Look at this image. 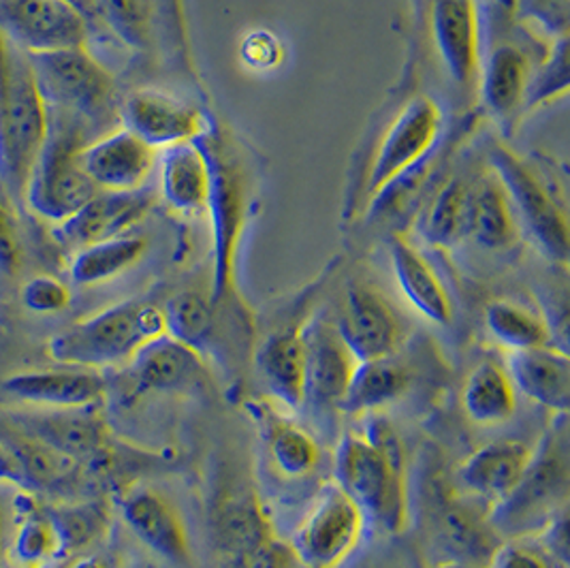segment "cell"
Segmentation results:
<instances>
[{
    "label": "cell",
    "instance_id": "cell-1",
    "mask_svg": "<svg viewBox=\"0 0 570 568\" xmlns=\"http://www.w3.org/2000/svg\"><path fill=\"white\" fill-rule=\"evenodd\" d=\"M336 483L379 528L406 530L411 519L409 462L387 419L370 414L363 432L344 437L336 451Z\"/></svg>",
    "mask_w": 570,
    "mask_h": 568
},
{
    "label": "cell",
    "instance_id": "cell-2",
    "mask_svg": "<svg viewBox=\"0 0 570 568\" xmlns=\"http://www.w3.org/2000/svg\"><path fill=\"white\" fill-rule=\"evenodd\" d=\"M50 130L30 56L0 32V195L24 207L28 180Z\"/></svg>",
    "mask_w": 570,
    "mask_h": 568
},
{
    "label": "cell",
    "instance_id": "cell-3",
    "mask_svg": "<svg viewBox=\"0 0 570 568\" xmlns=\"http://www.w3.org/2000/svg\"><path fill=\"white\" fill-rule=\"evenodd\" d=\"M569 490V413L556 414L518 488L490 509V526L504 539L532 537L567 511Z\"/></svg>",
    "mask_w": 570,
    "mask_h": 568
},
{
    "label": "cell",
    "instance_id": "cell-4",
    "mask_svg": "<svg viewBox=\"0 0 570 568\" xmlns=\"http://www.w3.org/2000/svg\"><path fill=\"white\" fill-rule=\"evenodd\" d=\"M167 334L165 312L148 302H122L69 325L48 342L58 365L104 370L127 365L153 337Z\"/></svg>",
    "mask_w": 570,
    "mask_h": 568
},
{
    "label": "cell",
    "instance_id": "cell-5",
    "mask_svg": "<svg viewBox=\"0 0 570 568\" xmlns=\"http://www.w3.org/2000/svg\"><path fill=\"white\" fill-rule=\"evenodd\" d=\"M90 133L76 118L50 111V130L32 167L24 199L32 214L60 225L99 193L79 160L83 146L92 141Z\"/></svg>",
    "mask_w": 570,
    "mask_h": 568
},
{
    "label": "cell",
    "instance_id": "cell-6",
    "mask_svg": "<svg viewBox=\"0 0 570 568\" xmlns=\"http://www.w3.org/2000/svg\"><path fill=\"white\" fill-rule=\"evenodd\" d=\"M208 156L212 186L208 212L212 218V255L214 281L212 304L220 306L235 288V265L246 227L248 207V180L244 165L235 156L225 137L206 129L195 139Z\"/></svg>",
    "mask_w": 570,
    "mask_h": 568
},
{
    "label": "cell",
    "instance_id": "cell-7",
    "mask_svg": "<svg viewBox=\"0 0 570 568\" xmlns=\"http://www.w3.org/2000/svg\"><path fill=\"white\" fill-rule=\"evenodd\" d=\"M39 90L53 114L83 123L90 130L107 127L120 116L116 107V84L88 48L28 53Z\"/></svg>",
    "mask_w": 570,
    "mask_h": 568
},
{
    "label": "cell",
    "instance_id": "cell-8",
    "mask_svg": "<svg viewBox=\"0 0 570 568\" xmlns=\"http://www.w3.org/2000/svg\"><path fill=\"white\" fill-rule=\"evenodd\" d=\"M367 517L336 481L316 493L291 537V554L304 568H340L360 547Z\"/></svg>",
    "mask_w": 570,
    "mask_h": 568
},
{
    "label": "cell",
    "instance_id": "cell-9",
    "mask_svg": "<svg viewBox=\"0 0 570 568\" xmlns=\"http://www.w3.org/2000/svg\"><path fill=\"white\" fill-rule=\"evenodd\" d=\"M493 174L502 182L519 225L532 235L544 257L567 265L570 255L569 218L564 207L551 195L534 169L521 160L511 148L493 141L490 148Z\"/></svg>",
    "mask_w": 570,
    "mask_h": 568
},
{
    "label": "cell",
    "instance_id": "cell-10",
    "mask_svg": "<svg viewBox=\"0 0 570 568\" xmlns=\"http://www.w3.org/2000/svg\"><path fill=\"white\" fill-rule=\"evenodd\" d=\"M442 111L430 97H415L391 123L367 174V195L381 199L421 167L439 144Z\"/></svg>",
    "mask_w": 570,
    "mask_h": 568
},
{
    "label": "cell",
    "instance_id": "cell-11",
    "mask_svg": "<svg viewBox=\"0 0 570 568\" xmlns=\"http://www.w3.org/2000/svg\"><path fill=\"white\" fill-rule=\"evenodd\" d=\"M0 32L28 53L88 48L90 22L65 0H0Z\"/></svg>",
    "mask_w": 570,
    "mask_h": 568
},
{
    "label": "cell",
    "instance_id": "cell-12",
    "mask_svg": "<svg viewBox=\"0 0 570 568\" xmlns=\"http://www.w3.org/2000/svg\"><path fill=\"white\" fill-rule=\"evenodd\" d=\"M430 28L442 69L462 88L474 90L483 69L481 9L476 0H432Z\"/></svg>",
    "mask_w": 570,
    "mask_h": 568
},
{
    "label": "cell",
    "instance_id": "cell-13",
    "mask_svg": "<svg viewBox=\"0 0 570 568\" xmlns=\"http://www.w3.org/2000/svg\"><path fill=\"white\" fill-rule=\"evenodd\" d=\"M11 425L78 460L79 464H101L109 458V428L99 404L86 409H48V413H16Z\"/></svg>",
    "mask_w": 570,
    "mask_h": 568
},
{
    "label": "cell",
    "instance_id": "cell-14",
    "mask_svg": "<svg viewBox=\"0 0 570 568\" xmlns=\"http://www.w3.org/2000/svg\"><path fill=\"white\" fill-rule=\"evenodd\" d=\"M127 365L139 393L195 395L208 385L202 353L169 334L146 342Z\"/></svg>",
    "mask_w": 570,
    "mask_h": 568
},
{
    "label": "cell",
    "instance_id": "cell-15",
    "mask_svg": "<svg viewBox=\"0 0 570 568\" xmlns=\"http://www.w3.org/2000/svg\"><path fill=\"white\" fill-rule=\"evenodd\" d=\"M336 330L360 363L390 360L402 336L390 302L370 284L348 288Z\"/></svg>",
    "mask_w": 570,
    "mask_h": 568
},
{
    "label": "cell",
    "instance_id": "cell-16",
    "mask_svg": "<svg viewBox=\"0 0 570 568\" xmlns=\"http://www.w3.org/2000/svg\"><path fill=\"white\" fill-rule=\"evenodd\" d=\"M155 190H99L90 202L79 207L73 216L62 221L56 229L62 244L71 248H83L111 237H120L141 223L155 206Z\"/></svg>",
    "mask_w": 570,
    "mask_h": 568
},
{
    "label": "cell",
    "instance_id": "cell-17",
    "mask_svg": "<svg viewBox=\"0 0 570 568\" xmlns=\"http://www.w3.org/2000/svg\"><path fill=\"white\" fill-rule=\"evenodd\" d=\"M125 129L153 148H169L195 141L208 129L204 114L195 105L160 90H135L120 105Z\"/></svg>",
    "mask_w": 570,
    "mask_h": 568
},
{
    "label": "cell",
    "instance_id": "cell-18",
    "mask_svg": "<svg viewBox=\"0 0 570 568\" xmlns=\"http://www.w3.org/2000/svg\"><path fill=\"white\" fill-rule=\"evenodd\" d=\"M79 160L97 190L125 193L144 188L155 169L156 150L122 127L83 146Z\"/></svg>",
    "mask_w": 570,
    "mask_h": 568
},
{
    "label": "cell",
    "instance_id": "cell-19",
    "mask_svg": "<svg viewBox=\"0 0 570 568\" xmlns=\"http://www.w3.org/2000/svg\"><path fill=\"white\" fill-rule=\"evenodd\" d=\"M101 370L56 365L11 374L0 389L11 398L41 409H86L101 404L105 395Z\"/></svg>",
    "mask_w": 570,
    "mask_h": 568
},
{
    "label": "cell",
    "instance_id": "cell-20",
    "mask_svg": "<svg viewBox=\"0 0 570 568\" xmlns=\"http://www.w3.org/2000/svg\"><path fill=\"white\" fill-rule=\"evenodd\" d=\"M120 511L132 535L156 556L186 567L190 565V539L178 509L160 491L132 488L120 498Z\"/></svg>",
    "mask_w": 570,
    "mask_h": 568
},
{
    "label": "cell",
    "instance_id": "cell-21",
    "mask_svg": "<svg viewBox=\"0 0 570 568\" xmlns=\"http://www.w3.org/2000/svg\"><path fill=\"white\" fill-rule=\"evenodd\" d=\"M534 449L521 440H495L476 449L458 468V481L470 498L488 502L490 509L518 488Z\"/></svg>",
    "mask_w": 570,
    "mask_h": 568
},
{
    "label": "cell",
    "instance_id": "cell-22",
    "mask_svg": "<svg viewBox=\"0 0 570 568\" xmlns=\"http://www.w3.org/2000/svg\"><path fill=\"white\" fill-rule=\"evenodd\" d=\"M257 368L267 391L288 411L308 402V351L304 327H291L265 337Z\"/></svg>",
    "mask_w": 570,
    "mask_h": 568
},
{
    "label": "cell",
    "instance_id": "cell-23",
    "mask_svg": "<svg viewBox=\"0 0 570 568\" xmlns=\"http://www.w3.org/2000/svg\"><path fill=\"white\" fill-rule=\"evenodd\" d=\"M518 393L556 414L569 413L570 358L551 344L509 353L507 368Z\"/></svg>",
    "mask_w": 570,
    "mask_h": 568
},
{
    "label": "cell",
    "instance_id": "cell-24",
    "mask_svg": "<svg viewBox=\"0 0 570 568\" xmlns=\"http://www.w3.org/2000/svg\"><path fill=\"white\" fill-rule=\"evenodd\" d=\"M308 351V400L340 404L360 362L337 334L336 325L314 321L304 327Z\"/></svg>",
    "mask_w": 570,
    "mask_h": 568
},
{
    "label": "cell",
    "instance_id": "cell-25",
    "mask_svg": "<svg viewBox=\"0 0 570 568\" xmlns=\"http://www.w3.org/2000/svg\"><path fill=\"white\" fill-rule=\"evenodd\" d=\"M391 267L397 286L402 288L409 304L421 316L436 325H449L453 319V304L441 276L434 272L430 261L404 237H393L390 246Z\"/></svg>",
    "mask_w": 570,
    "mask_h": 568
},
{
    "label": "cell",
    "instance_id": "cell-26",
    "mask_svg": "<svg viewBox=\"0 0 570 568\" xmlns=\"http://www.w3.org/2000/svg\"><path fill=\"white\" fill-rule=\"evenodd\" d=\"M530 78L532 62L513 43H502L493 48L488 58H483L479 86L493 118H498L500 123H509L518 116L525 104Z\"/></svg>",
    "mask_w": 570,
    "mask_h": 568
},
{
    "label": "cell",
    "instance_id": "cell-27",
    "mask_svg": "<svg viewBox=\"0 0 570 568\" xmlns=\"http://www.w3.org/2000/svg\"><path fill=\"white\" fill-rule=\"evenodd\" d=\"M208 156L197 141H184L165 148L160 158V193L163 199L178 212L208 209Z\"/></svg>",
    "mask_w": 570,
    "mask_h": 568
},
{
    "label": "cell",
    "instance_id": "cell-28",
    "mask_svg": "<svg viewBox=\"0 0 570 568\" xmlns=\"http://www.w3.org/2000/svg\"><path fill=\"white\" fill-rule=\"evenodd\" d=\"M468 235L490 251H504L518 242V214L495 174L470 190Z\"/></svg>",
    "mask_w": 570,
    "mask_h": 568
},
{
    "label": "cell",
    "instance_id": "cell-29",
    "mask_svg": "<svg viewBox=\"0 0 570 568\" xmlns=\"http://www.w3.org/2000/svg\"><path fill=\"white\" fill-rule=\"evenodd\" d=\"M462 407L476 425L493 428L507 423L518 411V389L500 363H479L462 389Z\"/></svg>",
    "mask_w": 570,
    "mask_h": 568
},
{
    "label": "cell",
    "instance_id": "cell-30",
    "mask_svg": "<svg viewBox=\"0 0 570 568\" xmlns=\"http://www.w3.org/2000/svg\"><path fill=\"white\" fill-rule=\"evenodd\" d=\"M269 462L285 479H306L321 462V449L311 434L276 414L257 413Z\"/></svg>",
    "mask_w": 570,
    "mask_h": 568
},
{
    "label": "cell",
    "instance_id": "cell-31",
    "mask_svg": "<svg viewBox=\"0 0 570 568\" xmlns=\"http://www.w3.org/2000/svg\"><path fill=\"white\" fill-rule=\"evenodd\" d=\"M409 388L404 368L390 360L360 363L337 409L348 414H374L395 402Z\"/></svg>",
    "mask_w": 570,
    "mask_h": 568
},
{
    "label": "cell",
    "instance_id": "cell-32",
    "mask_svg": "<svg viewBox=\"0 0 570 568\" xmlns=\"http://www.w3.org/2000/svg\"><path fill=\"white\" fill-rule=\"evenodd\" d=\"M148 242L139 235H120L76 251L69 274L81 286L107 283L125 274L146 255Z\"/></svg>",
    "mask_w": 570,
    "mask_h": 568
},
{
    "label": "cell",
    "instance_id": "cell-33",
    "mask_svg": "<svg viewBox=\"0 0 570 568\" xmlns=\"http://www.w3.org/2000/svg\"><path fill=\"white\" fill-rule=\"evenodd\" d=\"M218 535L232 558L276 537L259 498L250 491H237L225 500L218 513Z\"/></svg>",
    "mask_w": 570,
    "mask_h": 568
},
{
    "label": "cell",
    "instance_id": "cell-34",
    "mask_svg": "<svg viewBox=\"0 0 570 568\" xmlns=\"http://www.w3.org/2000/svg\"><path fill=\"white\" fill-rule=\"evenodd\" d=\"M490 519H481L470 507L449 502L441 513V537L446 549L470 565H488L495 541Z\"/></svg>",
    "mask_w": 570,
    "mask_h": 568
},
{
    "label": "cell",
    "instance_id": "cell-35",
    "mask_svg": "<svg viewBox=\"0 0 570 568\" xmlns=\"http://www.w3.org/2000/svg\"><path fill=\"white\" fill-rule=\"evenodd\" d=\"M468 207L470 188L466 182L460 178L446 182L421 218L419 232L423 239L439 248L455 246L468 235Z\"/></svg>",
    "mask_w": 570,
    "mask_h": 568
},
{
    "label": "cell",
    "instance_id": "cell-36",
    "mask_svg": "<svg viewBox=\"0 0 570 568\" xmlns=\"http://www.w3.org/2000/svg\"><path fill=\"white\" fill-rule=\"evenodd\" d=\"M2 440L11 444V449L18 453L27 472L28 486L52 490L69 481H76L83 466L79 464L78 460L56 451L50 444L28 437L16 425H9V434Z\"/></svg>",
    "mask_w": 570,
    "mask_h": 568
},
{
    "label": "cell",
    "instance_id": "cell-37",
    "mask_svg": "<svg viewBox=\"0 0 570 568\" xmlns=\"http://www.w3.org/2000/svg\"><path fill=\"white\" fill-rule=\"evenodd\" d=\"M485 325L493 340L509 353L551 344V330L543 316L515 302H492L485 311Z\"/></svg>",
    "mask_w": 570,
    "mask_h": 568
},
{
    "label": "cell",
    "instance_id": "cell-38",
    "mask_svg": "<svg viewBox=\"0 0 570 568\" xmlns=\"http://www.w3.org/2000/svg\"><path fill=\"white\" fill-rule=\"evenodd\" d=\"M48 516L52 519L58 535L60 558L99 541L109 526V513L101 500L56 505L48 509Z\"/></svg>",
    "mask_w": 570,
    "mask_h": 568
},
{
    "label": "cell",
    "instance_id": "cell-39",
    "mask_svg": "<svg viewBox=\"0 0 570 568\" xmlns=\"http://www.w3.org/2000/svg\"><path fill=\"white\" fill-rule=\"evenodd\" d=\"M95 22H104L130 50H146L155 30L156 0H92Z\"/></svg>",
    "mask_w": 570,
    "mask_h": 568
},
{
    "label": "cell",
    "instance_id": "cell-40",
    "mask_svg": "<svg viewBox=\"0 0 570 568\" xmlns=\"http://www.w3.org/2000/svg\"><path fill=\"white\" fill-rule=\"evenodd\" d=\"M214 309L206 295L181 291L163 309L167 334L199 351L214 330Z\"/></svg>",
    "mask_w": 570,
    "mask_h": 568
},
{
    "label": "cell",
    "instance_id": "cell-41",
    "mask_svg": "<svg viewBox=\"0 0 570 568\" xmlns=\"http://www.w3.org/2000/svg\"><path fill=\"white\" fill-rule=\"evenodd\" d=\"M13 556L24 568H43L60 558V542L48 511L35 507L24 513L16 532Z\"/></svg>",
    "mask_w": 570,
    "mask_h": 568
},
{
    "label": "cell",
    "instance_id": "cell-42",
    "mask_svg": "<svg viewBox=\"0 0 570 568\" xmlns=\"http://www.w3.org/2000/svg\"><path fill=\"white\" fill-rule=\"evenodd\" d=\"M569 37L556 39L551 53L541 62V67L532 69V78L528 84L523 109H534L541 105L556 101L569 92Z\"/></svg>",
    "mask_w": 570,
    "mask_h": 568
},
{
    "label": "cell",
    "instance_id": "cell-43",
    "mask_svg": "<svg viewBox=\"0 0 570 568\" xmlns=\"http://www.w3.org/2000/svg\"><path fill=\"white\" fill-rule=\"evenodd\" d=\"M22 304L37 314H56L71 304V288L53 276L41 274L22 286Z\"/></svg>",
    "mask_w": 570,
    "mask_h": 568
},
{
    "label": "cell",
    "instance_id": "cell-44",
    "mask_svg": "<svg viewBox=\"0 0 570 568\" xmlns=\"http://www.w3.org/2000/svg\"><path fill=\"white\" fill-rule=\"evenodd\" d=\"M488 568H553L532 539H507L493 549Z\"/></svg>",
    "mask_w": 570,
    "mask_h": 568
},
{
    "label": "cell",
    "instance_id": "cell-45",
    "mask_svg": "<svg viewBox=\"0 0 570 568\" xmlns=\"http://www.w3.org/2000/svg\"><path fill=\"white\" fill-rule=\"evenodd\" d=\"M22 242L18 233V223L13 216V207L4 197H0V274L13 278L22 270Z\"/></svg>",
    "mask_w": 570,
    "mask_h": 568
},
{
    "label": "cell",
    "instance_id": "cell-46",
    "mask_svg": "<svg viewBox=\"0 0 570 568\" xmlns=\"http://www.w3.org/2000/svg\"><path fill=\"white\" fill-rule=\"evenodd\" d=\"M521 13L556 39L569 37L570 0H521Z\"/></svg>",
    "mask_w": 570,
    "mask_h": 568
},
{
    "label": "cell",
    "instance_id": "cell-47",
    "mask_svg": "<svg viewBox=\"0 0 570 568\" xmlns=\"http://www.w3.org/2000/svg\"><path fill=\"white\" fill-rule=\"evenodd\" d=\"M232 562L234 568H293L295 558L291 549L274 537L237 554Z\"/></svg>",
    "mask_w": 570,
    "mask_h": 568
},
{
    "label": "cell",
    "instance_id": "cell-48",
    "mask_svg": "<svg viewBox=\"0 0 570 568\" xmlns=\"http://www.w3.org/2000/svg\"><path fill=\"white\" fill-rule=\"evenodd\" d=\"M244 60L255 69H269L281 60V43L267 30H257L244 39Z\"/></svg>",
    "mask_w": 570,
    "mask_h": 568
},
{
    "label": "cell",
    "instance_id": "cell-49",
    "mask_svg": "<svg viewBox=\"0 0 570 568\" xmlns=\"http://www.w3.org/2000/svg\"><path fill=\"white\" fill-rule=\"evenodd\" d=\"M0 486H28L24 466L20 462L18 453L0 439Z\"/></svg>",
    "mask_w": 570,
    "mask_h": 568
},
{
    "label": "cell",
    "instance_id": "cell-50",
    "mask_svg": "<svg viewBox=\"0 0 570 568\" xmlns=\"http://www.w3.org/2000/svg\"><path fill=\"white\" fill-rule=\"evenodd\" d=\"M65 2H69V4H73L76 9H79L86 16V20L90 22V27H92V22H95V4H92V0H65Z\"/></svg>",
    "mask_w": 570,
    "mask_h": 568
},
{
    "label": "cell",
    "instance_id": "cell-51",
    "mask_svg": "<svg viewBox=\"0 0 570 568\" xmlns=\"http://www.w3.org/2000/svg\"><path fill=\"white\" fill-rule=\"evenodd\" d=\"M71 568H107L105 567L104 560H99V558H95V556H88V558H81L78 560L76 565Z\"/></svg>",
    "mask_w": 570,
    "mask_h": 568
},
{
    "label": "cell",
    "instance_id": "cell-52",
    "mask_svg": "<svg viewBox=\"0 0 570 568\" xmlns=\"http://www.w3.org/2000/svg\"><path fill=\"white\" fill-rule=\"evenodd\" d=\"M2 542H4V509L0 500V562H2Z\"/></svg>",
    "mask_w": 570,
    "mask_h": 568
},
{
    "label": "cell",
    "instance_id": "cell-53",
    "mask_svg": "<svg viewBox=\"0 0 570 568\" xmlns=\"http://www.w3.org/2000/svg\"><path fill=\"white\" fill-rule=\"evenodd\" d=\"M0 197H2V195H0Z\"/></svg>",
    "mask_w": 570,
    "mask_h": 568
}]
</instances>
